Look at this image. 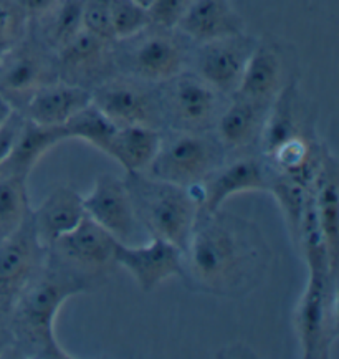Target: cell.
<instances>
[{"mask_svg": "<svg viewBox=\"0 0 339 359\" xmlns=\"http://www.w3.org/2000/svg\"><path fill=\"white\" fill-rule=\"evenodd\" d=\"M270 257L255 224L219 209L197 215L182 250L181 277L195 292L238 298L262 282Z\"/></svg>", "mask_w": 339, "mask_h": 359, "instance_id": "cell-1", "label": "cell"}, {"mask_svg": "<svg viewBox=\"0 0 339 359\" xmlns=\"http://www.w3.org/2000/svg\"><path fill=\"white\" fill-rule=\"evenodd\" d=\"M88 290V280L53 262L45 270L40 266L18 293L8 315L17 351H27L30 358L71 359V354L58 343L55 321L58 311L71 297Z\"/></svg>", "mask_w": 339, "mask_h": 359, "instance_id": "cell-2", "label": "cell"}, {"mask_svg": "<svg viewBox=\"0 0 339 359\" xmlns=\"http://www.w3.org/2000/svg\"><path fill=\"white\" fill-rule=\"evenodd\" d=\"M125 182L139 225L153 238H162L184 250L199 212L191 189L159 181L144 172H130Z\"/></svg>", "mask_w": 339, "mask_h": 359, "instance_id": "cell-3", "label": "cell"}, {"mask_svg": "<svg viewBox=\"0 0 339 359\" xmlns=\"http://www.w3.org/2000/svg\"><path fill=\"white\" fill-rule=\"evenodd\" d=\"M223 146L207 131L161 133V144L144 174L181 187L202 184L223 164Z\"/></svg>", "mask_w": 339, "mask_h": 359, "instance_id": "cell-4", "label": "cell"}, {"mask_svg": "<svg viewBox=\"0 0 339 359\" xmlns=\"http://www.w3.org/2000/svg\"><path fill=\"white\" fill-rule=\"evenodd\" d=\"M159 104L162 121L171 124V130L207 131L219 119V91L207 81L192 73H179L177 76L161 83Z\"/></svg>", "mask_w": 339, "mask_h": 359, "instance_id": "cell-5", "label": "cell"}, {"mask_svg": "<svg viewBox=\"0 0 339 359\" xmlns=\"http://www.w3.org/2000/svg\"><path fill=\"white\" fill-rule=\"evenodd\" d=\"M114 238L108 230L85 214L71 232L65 233L47 250L48 259L78 277H99L114 265Z\"/></svg>", "mask_w": 339, "mask_h": 359, "instance_id": "cell-6", "label": "cell"}, {"mask_svg": "<svg viewBox=\"0 0 339 359\" xmlns=\"http://www.w3.org/2000/svg\"><path fill=\"white\" fill-rule=\"evenodd\" d=\"M53 80H58L57 67L45 50L27 36L0 53V95L15 111H24L32 96Z\"/></svg>", "mask_w": 339, "mask_h": 359, "instance_id": "cell-7", "label": "cell"}, {"mask_svg": "<svg viewBox=\"0 0 339 359\" xmlns=\"http://www.w3.org/2000/svg\"><path fill=\"white\" fill-rule=\"evenodd\" d=\"M91 101L116 126H149L162 124L159 96L146 88L141 80L108 78L91 90Z\"/></svg>", "mask_w": 339, "mask_h": 359, "instance_id": "cell-8", "label": "cell"}, {"mask_svg": "<svg viewBox=\"0 0 339 359\" xmlns=\"http://www.w3.org/2000/svg\"><path fill=\"white\" fill-rule=\"evenodd\" d=\"M148 29L119 41L130 43L125 58L131 75L144 83L161 85L182 73L186 62L184 47L171 30L154 27L153 32H148Z\"/></svg>", "mask_w": 339, "mask_h": 359, "instance_id": "cell-9", "label": "cell"}, {"mask_svg": "<svg viewBox=\"0 0 339 359\" xmlns=\"http://www.w3.org/2000/svg\"><path fill=\"white\" fill-rule=\"evenodd\" d=\"M47 250L36 241L32 214L12 236L0 241V315H11L12 305L42 266Z\"/></svg>", "mask_w": 339, "mask_h": 359, "instance_id": "cell-10", "label": "cell"}, {"mask_svg": "<svg viewBox=\"0 0 339 359\" xmlns=\"http://www.w3.org/2000/svg\"><path fill=\"white\" fill-rule=\"evenodd\" d=\"M113 43L114 41L83 29L70 43L57 52L58 80L83 88L95 85L96 88L99 83L108 80L109 70L116 63Z\"/></svg>", "mask_w": 339, "mask_h": 359, "instance_id": "cell-11", "label": "cell"}, {"mask_svg": "<svg viewBox=\"0 0 339 359\" xmlns=\"http://www.w3.org/2000/svg\"><path fill=\"white\" fill-rule=\"evenodd\" d=\"M114 264L130 271L137 287L149 293L166 280L181 277L182 250L162 238H153L146 245L116 242Z\"/></svg>", "mask_w": 339, "mask_h": 359, "instance_id": "cell-12", "label": "cell"}, {"mask_svg": "<svg viewBox=\"0 0 339 359\" xmlns=\"http://www.w3.org/2000/svg\"><path fill=\"white\" fill-rule=\"evenodd\" d=\"M256 43L245 34L200 43L197 50V75L222 95H233L240 85L247 60Z\"/></svg>", "mask_w": 339, "mask_h": 359, "instance_id": "cell-13", "label": "cell"}, {"mask_svg": "<svg viewBox=\"0 0 339 359\" xmlns=\"http://www.w3.org/2000/svg\"><path fill=\"white\" fill-rule=\"evenodd\" d=\"M83 207L86 215L108 230L118 242L130 243L136 236L139 222L132 209L125 179L113 174H102L96 177L91 192L83 197Z\"/></svg>", "mask_w": 339, "mask_h": 359, "instance_id": "cell-14", "label": "cell"}, {"mask_svg": "<svg viewBox=\"0 0 339 359\" xmlns=\"http://www.w3.org/2000/svg\"><path fill=\"white\" fill-rule=\"evenodd\" d=\"M333 278L326 273H311L296 310V333L301 348V358L314 359L324 356L328 349L329 313L331 293L329 285Z\"/></svg>", "mask_w": 339, "mask_h": 359, "instance_id": "cell-15", "label": "cell"}, {"mask_svg": "<svg viewBox=\"0 0 339 359\" xmlns=\"http://www.w3.org/2000/svg\"><path fill=\"white\" fill-rule=\"evenodd\" d=\"M268 187V177L260 161L244 158L227 165H221L200 184L199 212L212 214L222 209V204L232 196L244 192L265 191Z\"/></svg>", "mask_w": 339, "mask_h": 359, "instance_id": "cell-16", "label": "cell"}, {"mask_svg": "<svg viewBox=\"0 0 339 359\" xmlns=\"http://www.w3.org/2000/svg\"><path fill=\"white\" fill-rule=\"evenodd\" d=\"M285 85L280 47L272 40H256L247 60L240 85L233 95L270 104Z\"/></svg>", "mask_w": 339, "mask_h": 359, "instance_id": "cell-17", "label": "cell"}, {"mask_svg": "<svg viewBox=\"0 0 339 359\" xmlns=\"http://www.w3.org/2000/svg\"><path fill=\"white\" fill-rule=\"evenodd\" d=\"M338 161L334 156L323 149L321 163H319L318 174L311 186V197H313V207L316 220H318L319 230L326 245L329 270L333 278L336 277L338 270V248H339V187H338Z\"/></svg>", "mask_w": 339, "mask_h": 359, "instance_id": "cell-18", "label": "cell"}, {"mask_svg": "<svg viewBox=\"0 0 339 359\" xmlns=\"http://www.w3.org/2000/svg\"><path fill=\"white\" fill-rule=\"evenodd\" d=\"M177 29L200 45L244 34L245 24L230 0H191Z\"/></svg>", "mask_w": 339, "mask_h": 359, "instance_id": "cell-19", "label": "cell"}, {"mask_svg": "<svg viewBox=\"0 0 339 359\" xmlns=\"http://www.w3.org/2000/svg\"><path fill=\"white\" fill-rule=\"evenodd\" d=\"M83 197L75 189L62 186L45 197V201L32 210V224L36 241L48 250L60 237L71 232L85 217Z\"/></svg>", "mask_w": 339, "mask_h": 359, "instance_id": "cell-20", "label": "cell"}, {"mask_svg": "<svg viewBox=\"0 0 339 359\" xmlns=\"http://www.w3.org/2000/svg\"><path fill=\"white\" fill-rule=\"evenodd\" d=\"M91 90L53 80L32 96L22 114L43 126H63L68 119L91 103Z\"/></svg>", "mask_w": 339, "mask_h": 359, "instance_id": "cell-21", "label": "cell"}, {"mask_svg": "<svg viewBox=\"0 0 339 359\" xmlns=\"http://www.w3.org/2000/svg\"><path fill=\"white\" fill-rule=\"evenodd\" d=\"M67 140L68 136L63 126H43V124H36L24 116V123H22L11 153L0 165V174L29 179L39 161L58 142Z\"/></svg>", "mask_w": 339, "mask_h": 359, "instance_id": "cell-22", "label": "cell"}, {"mask_svg": "<svg viewBox=\"0 0 339 359\" xmlns=\"http://www.w3.org/2000/svg\"><path fill=\"white\" fill-rule=\"evenodd\" d=\"M301 135L305 133L300 90L296 81H290L283 86L270 104L258 140L263 154L270 158L278 147Z\"/></svg>", "mask_w": 339, "mask_h": 359, "instance_id": "cell-23", "label": "cell"}, {"mask_svg": "<svg viewBox=\"0 0 339 359\" xmlns=\"http://www.w3.org/2000/svg\"><path fill=\"white\" fill-rule=\"evenodd\" d=\"M270 104L233 95L232 103L219 114L215 123L223 149H242L258 140Z\"/></svg>", "mask_w": 339, "mask_h": 359, "instance_id": "cell-24", "label": "cell"}, {"mask_svg": "<svg viewBox=\"0 0 339 359\" xmlns=\"http://www.w3.org/2000/svg\"><path fill=\"white\" fill-rule=\"evenodd\" d=\"M161 144V131L149 126H119L106 147L109 158L130 172H144Z\"/></svg>", "mask_w": 339, "mask_h": 359, "instance_id": "cell-25", "label": "cell"}, {"mask_svg": "<svg viewBox=\"0 0 339 359\" xmlns=\"http://www.w3.org/2000/svg\"><path fill=\"white\" fill-rule=\"evenodd\" d=\"M85 0H57L39 20L47 48L58 52L83 30Z\"/></svg>", "mask_w": 339, "mask_h": 359, "instance_id": "cell-26", "label": "cell"}, {"mask_svg": "<svg viewBox=\"0 0 339 359\" xmlns=\"http://www.w3.org/2000/svg\"><path fill=\"white\" fill-rule=\"evenodd\" d=\"M30 214L27 179L0 174V241L17 232Z\"/></svg>", "mask_w": 339, "mask_h": 359, "instance_id": "cell-27", "label": "cell"}, {"mask_svg": "<svg viewBox=\"0 0 339 359\" xmlns=\"http://www.w3.org/2000/svg\"><path fill=\"white\" fill-rule=\"evenodd\" d=\"M63 128H65L68 140L75 137V140L85 141L91 146L98 147L103 153H106L109 141H111L113 135L118 130L116 124L106 114L99 111L93 104V101H91L88 107L80 109L75 116L68 119L63 124Z\"/></svg>", "mask_w": 339, "mask_h": 359, "instance_id": "cell-28", "label": "cell"}, {"mask_svg": "<svg viewBox=\"0 0 339 359\" xmlns=\"http://www.w3.org/2000/svg\"><path fill=\"white\" fill-rule=\"evenodd\" d=\"M267 189L280 204L288 229H290L293 241L296 243L298 236H300L301 220H303L306 205H308L311 196V187L291 177L283 176V174H278L272 182H268Z\"/></svg>", "mask_w": 339, "mask_h": 359, "instance_id": "cell-29", "label": "cell"}, {"mask_svg": "<svg viewBox=\"0 0 339 359\" xmlns=\"http://www.w3.org/2000/svg\"><path fill=\"white\" fill-rule=\"evenodd\" d=\"M151 25L148 8L134 0H111V32L114 41L131 39Z\"/></svg>", "mask_w": 339, "mask_h": 359, "instance_id": "cell-30", "label": "cell"}, {"mask_svg": "<svg viewBox=\"0 0 339 359\" xmlns=\"http://www.w3.org/2000/svg\"><path fill=\"white\" fill-rule=\"evenodd\" d=\"M29 20L20 0H0V53L25 39Z\"/></svg>", "mask_w": 339, "mask_h": 359, "instance_id": "cell-31", "label": "cell"}, {"mask_svg": "<svg viewBox=\"0 0 339 359\" xmlns=\"http://www.w3.org/2000/svg\"><path fill=\"white\" fill-rule=\"evenodd\" d=\"M83 29L91 34L111 40V0H85Z\"/></svg>", "mask_w": 339, "mask_h": 359, "instance_id": "cell-32", "label": "cell"}, {"mask_svg": "<svg viewBox=\"0 0 339 359\" xmlns=\"http://www.w3.org/2000/svg\"><path fill=\"white\" fill-rule=\"evenodd\" d=\"M189 2L191 0H151L146 7L151 25L167 30L177 29L179 20L184 15Z\"/></svg>", "mask_w": 339, "mask_h": 359, "instance_id": "cell-33", "label": "cell"}, {"mask_svg": "<svg viewBox=\"0 0 339 359\" xmlns=\"http://www.w3.org/2000/svg\"><path fill=\"white\" fill-rule=\"evenodd\" d=\"M22 123H24V114L13 111L8 121L0 128V165L4 164V161L7 159L8 153H11L18 131H20Z\"/></svg>", "mask_w": 339, "mask_h": 359, "instance_id": "cell-34", "label": "cell"}, {"mask_svg": "<svg viewBox=\"0 0 339 359\" xmlns=\"http://www.w3.org/2000/svg\"><path fill=\"white\" fill-rule=\"evenodd\" d=\"M55 2H57V0H20L22 7L25 8V12H27V15H29V18L42 17L43 13L47 12Z\"/></svg>", "mask_w": 339, "mask_h": 359, "instance_id": "cell-35", "label": "cell"}, {"mask_svg": "<svg viewBox=\"0 0 339 359\" xmlns=\"http://www.w3.org/2000/svg\"><path fill=\"white\" fill-rule=\"evenodd\" d=\"M13 111H15V109L12 108V104L8 103V101L4 98L2 95H0V128H2L4 124L8 121V118L12 116Z\"/></svg>", "mask_w": 339, "mask_h": 359, "instance_id": "cell-36", "label": "cell"}, {"mask_svg": "<svg viewBox=\"0 0 339 359\" xmlns=\"http://www.w3.org/2000/svg\"><path fill=\"white\" fill-rule=\"evenodd\" d=\"M134 2H137V4H141V6H143V7H148V6H149V2H151V0H134Z\"/></svg>", "mask_w": 339, "mask_h": 359, "instance_id": "cell-37", "label": "cell"}]
</instances>
